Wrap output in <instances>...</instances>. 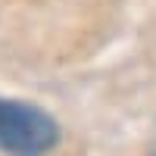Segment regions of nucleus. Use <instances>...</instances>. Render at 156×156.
Here are the masks:
<instances>
[{
    "label": "nucleus",
    "instance_id": "1",
    "mask_svg": "<svg viewBox=\"0 0 156 156\" xmlns=\"http://www.w3.org/2000/svg\"><path fill=\"white\" fill-rule=\"evenodd\" d=\"M59 125L44 109L0 97V150L9 156H44L56 147Z\"/></svg>",
    "mask_w": 156,
    "mask_h": 156
},
{
    "label": "nucleus",
    "instance_id": "2",
    "mask_svg": "<svg viewBox=\"0 0 156 156\" xmlns=\"http://www.w3.org/2000/svg\"><path fill=\"white\" fill-rule=\"evenodd\" d=\"M153 156H156V147H153Z\"/></svg>",
    "mask_w": 156,
    "mask_h": 156
}]
</instances>
